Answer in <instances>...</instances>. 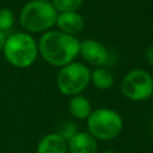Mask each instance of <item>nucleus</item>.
<instances>
[{"mask_svg":"<svg viewBox=\"0 0 153 153\" xmlns=\"http://www.w3.org/2000/svg\"><path fill=\"white\" fill-rule=\"evenodd\" d=\"M91 81H92L93 86L99 90H109L115 84L112 73L110 71H108L106 68H102V67L96 68L91 73Z\"/></svg>","mask_w":153,"mask_h":153,"instance_id":"f8f14e48","label":"nucleus"},{"mask_svg":"<svg viewBox=\"0 0 153 153\" xmlns=\"http://www.w3.org/2000/svg\"><path fill=\"white\" fill-rule=\"evenodd\" d=\"M38 53L48 63L63 67L74 62L80 53V42L60 30H49L38 41Z\"/></svg>","mask_w":153,"mask_h":153,"instance_id":"f257e3e1","label":"nucleus"},{"mask_svg":"<svg viewBox=\"0 0 153 153\" xmlns=\"http://www.w3.org/2000/svg\"><path fill=\"white\" fill-rule=\"evenodd\" d=\"M91 82V71L87 66L80 62H72L67 66L61 67L56 84L59 91L69 97L81 94L84 90Z\"/></svg>","mask_w":153,"mask_h":153,"instance_id":"39448f33","label":"nucleus"},{"mask_svg":"<svg viewBox=\"0 0 153 153\" xmlns=\"http://www.w3.org/2000/svg\"><path fill=\"white\" fill-rule=\"evenodd\" d=\"M68 153H98V141L87 131L79 130L68 141Z\"/></svg>","mask_w":153,"mask_h":153,"instance_id":"6e6552de","label":"nucleus"},{"mask_svg":"<svg viewBox=\"0 0 153 153\" xmlns=\"http://www.w3.org/2000/svg\"><path fill=\"white\" fill-rule=\"evenodd\" d=\"M98 153H118V152H116V151H114V149H105V151H100V152H98Z\"/></svg>","mask_w":153,"mask_h":153,"instance_id":"a211bd4d","label":"nucleus"},{"mask_svg":"<svg viewBox=\"0 0 153 153\" xmlns=\"http://www.w3.org/2000/svg\"><path fill=\"white\" fill-rule=\"evenodd\" d=\"M84 0H53L51 4L57 11V13L63 12H76L82 5Z\"/></svg>","mask_w":153,"mask_h":153,"instance_id":"ddd939ff","label":"nucleus"},{"mask_svg":"<svg viewBox=\"0 0 153 153\" xmlns=\"http://www.w3.org/2000/svg\"><path fill=\"white\" fill-rule=\"evenodd\" d=\"M123 96L133 102H143L153 94L152 75L145 69L129 71L121 81Z\"/></svg>","mask_w":153,"mask_h":153,"instance_id":"423d86ee","label":"nucleus"},{"mask_svg":"<svg viewBox=\"0 0 153 153\" xmlns=\"http://www.w3.org/2000/svg\"><path fill=\"white\" fill-rule=\"evenodd\" d=\"M6 33L5 32H2L1 30H0V51H2V49H4V45H5V42H6Z\"/></svg>","mask_w":153,"mask_h":153,"instance_id":"f3484780","label":"nucleus"},{"mask_svg":"<svg viewBox=\"0 0 153 153\" xmlns=\"http://www.w3.org/2000/svg\"><path fill=\"white\" fill-rule=\"evenodd\" d=\"M68 111L75 120H87L92 112V104L85 96L78 94L71 97L68 102Z\"/></svg>","mask_w":153,"mask_h":153,"instance_id":"9b49d317","label":"nucleus"},{"mask_svg":"<svg viewBox=\"0 0 153 153\" xmlns=\"http://www.w3.org/2000/svg\"><path fill=\"white\" fill-rule=\"evenodd\" d=\"M85 61L90 65L100 67L110 61V51L108 48L96 41V39H85L80 43V53H79Z\"/></svg>","mask_w":153,"mask_h":153,"instance_id":"0eeeda50","label":"nucleus"},{"mask_svg":"<svg viewBox=\"0 0 153 153\" xmlns=\"http://www.w3.org/2000/svg\"><path fill=\"white\" fill-rule=\"evenodd\" d=\"M36 153H68V145L57 131L49 133L37 142Z\"/></svg>","mask_w":153,"mask_h":153,"instance_id":"9d476101","label":"nucleus"},{"mask_svg":"<svg viewBox=\"0 0 153 153\" xmlns=\"http://www.w3.org/2000/svg\"><path fill=\"white\" fill-rule=\"evenodd\" d=\"M146 59L153 66V45H151L149 48H147V50H146Z\"/></svg>","mask_w":153,"mask_h":153,"instance_id":"dca6fc26","label":"nucleus"},{"mask_svg":"<svg viewBox=\"0 0 153 153\" xmlns=\"http://www.w3.org/2000/svg\"><path fill=\"white\" fill-rule=\"evenodd\" d=\"M87 133L97 141H111L116 139L123 129L122 116L114 109L98 108L92 110L86 120Z\"/></svg>","mask_w":153,"mask_h":153,"instance_id":"20e7f679","label":"nucleus"},{"mask_svg":"<svg viewBox=\"0 0 153 153\" xmlns=\"http://www.w3.org/2000/svg\"><path fill=\"white\" fill-rule=\"evenodd\" d=\"M14 24V13L12 10L7 7L0 8V30L2 32H6L12 29Z\"/></svg>","mask_w":153,"mask_h":153,"instance_id":"4468645a","label":"nucleus"},{"mask_svg":"<svg viewBox=\"0 0 153 153\" xmlns=\"http://www.w3.org/2000/svg\"><path fill=\"white\" fill-rule=\"evenodd\" d=\"M56 25L59 26L60 31L74 36L84 30L85 20L82 16L78 12H63L57 13Z\"/></svg>","mask_w":153,"mask_h":153,"instance_id":"1a4fd4ad","label":"nucleus"},{"mask_svg":"<svg viewBox=\"0 0 153 153\" xmlns=\"http://www.w3.org/2000/svg\"><path fill=\"white\" fill-rule=\"evenodd\" d=\"M57 11L48 0H31L19 13V23L27 33L47 32L55 24Z\"/></svg>","mask_w":153,"mask_h":153,"instance_id":"f03ea898","label":"nucleus"},{"mask_svg":"<svg viewBox=\"0 0 153 153\" xmlns=\"http://www.w3.org/2000/svg\"><path fill=\"white\" fill-rule=\"evenodd\" d=\"M20 153H31V152H20Z\"/></svg>","mask_w":153,"mask_h":153,"instance_id":"6ab92c4d","label":"nucleus"},{"mask_svg":"<svg viewBox=\"0 0 153 153\" xmlns=\"http://www.w3.org/2000/svg\"><path fill=\"white\" fill-rule=\"evenodd\" d=\"M2 53L10 65L17 68H26L36 61L38 44L30 33L16 32L6 38Z\"/></svg>","mask_w":153,"mask_h":153,"instance_id":"7ed1b4c3","label":"nucleus"},{"mask_svg":"<svg viewBox=\"0 0 153 153\" xmlns=\"http://www.w3.org/2000/svg\"><path fill=\"white\" fill-rule=\"evenodd\" d=\"M78 131H79V130H78L76 124H75L74 122H72V121H66V122H63V123L60 126L59 130H57V133H59L66 141H68V140H69L73 135H75Z\"/></svg>","mask_w":153,"mask_h":153,"instance_id":"2eb2a0df","label":"nucleus"},{"mask_svg":"<svg viewBox=\"0 0 153 153\" xmlns=\"http://www.w3.org/2000/svg\"><path fill=\"white\" fill-rule=\"evenodd\" d=\"M152 79H153V74H152Z\"/></svg>","mask_w":153,"mask_h":153,"instance_id":"aec40b11","label":"nucleus"},{"mask_svg":"<svg viewBox=\"0 0 153 153\" xmlns=\"http://www.w3.org/2000/svg\"><path fill=\"white\" fill-rule=\"evenodd\" d=\"M48 1H49V0H48Z\"/></svg>","mask_w":153,"mask_h":153,"instance_id":"412c9836","label":"nucleus"}]
</instances>
